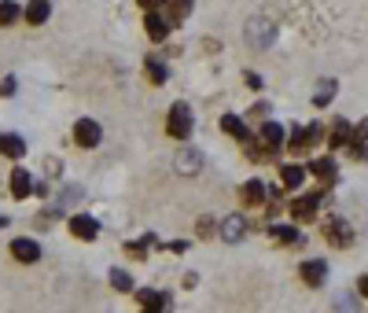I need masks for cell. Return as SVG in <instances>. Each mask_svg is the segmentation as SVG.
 <instances>
[{"mask_svg": "<svg viewBox=\"0 0 368 313\" xmlns=\"http://www.w3.org/2000/svg\"><path fill=\"white\" fill-rule=\"evenodd\" d=\"M192 107L184 100H177L174 107H169V119H166V133L174 137V140H188L192 137Z\"/></svg>", "mask_w": 368, "mask_h": 313, "instance_id": "obj_1", "label": "cell"}, {"mask_svg": "<svg viewBox=\"0 0 368 313\" xmlns=\"http://www.w3.org/2000/svg\"><path fill=\"white\" fill-rule=\"evenodd\" d=\"M74 140H77V148H96L100 140H103V129L96 119H77L74 122Z\"/></svg>", "mask_w": 368, "mask_h": 313, "instance_id": "obj_2", "label": "cell"}, {"mask_svg": "<svg viewBox=\"0 0 368 313\" xmlns=\"http://www.w3.org/2000/svg\"><path fill=\"white\" fill-rule=\"evenodd\" d=\"M11 258L22 266H33V262H41V243L30 240V236H19V240H11Z\"/></svg>", "mask_w": 368, "mask_h": 313, "instance_id": "obj_3", "label": "cell"}, {"mask_svg": "<svg viewBox=\"0 0 368 313\" xmlns=\"http://www.w3.org/2000/svg\"><path fill=\"white\" fill-rule=\"evenodd\" d=\"M273 37H276L273 22H266V19L247 22V45H254V48H269V45H273Z\"/></svg>", "mask_w": 368, "mask_h": 313, "instance_id": "obj_4", "label": "cell"}, {"mask_svg": "<svg viewBox=\"0 0 368 313\" xmlns=\"http://www.w3.org/2000/svg\"><path fill=\"white\" fill-rule=\"evenodd\" d=\"M324 240L332 243V247H350V243H353V229L346 225L343 217H332V221L324 225Z\"/></svg>", "mask_w": 368, "mask_h": 313, "instance_id": "obj_5", "label": "cell"}, {"mask_svg": "<svg viewBox=\"0 0 368 313\" xmlns=\"http://www.w3.org/2000/svg\"><path fill=\"white\" fill-rule=\"evenodd\" d=\"M70 236H77V240H96L100 236V221L96 217H89V214H74L70 217Z\"/></svg>", "mask_w": 368, "mask_h": 313, "instance_id": "obj_6", "label": "cell"}, {"mask_svg": "<svg viewBox=\"0 0 368 313\" xmlns=\"http://www.w3.org/2000/svg\"><path fill=\"white\" fill-rule=\"evenodd\" d=\"M321 199H324L321 192H309V195H302V199H295V203H291V217H295V221H309L313 214H317Z\"/></svg>", "mask_w": 368, "mask_h": 313, "instance_id": "obj_7", "label": "cell"}, {"mask_svg": "<svg viewBox=\"0 0 368 313\" xmlns=\"http://www.w3.org/2000/svg\"><path fill=\"white\" fill-rule=\"evenodd\" d=\"M221 236H225L229 243H240L247 236V217L243 214H229V217H221Z\"/></svg>", "mask_w": 368, "mask_h": 313, "instance_id": "obj_8", "label": "cell"}, {"mask_svg": "<svg viewBox=\"0 0 368 313\" xmlns=\"http://www.w3.org/2000/svg\"><path fill=\"white\" fill-rule=\"evenodd\" d=\"M144 30H148V37L151 41H166L169 37V19L166 15H159V11H148V19H144Z\"/></svg>", "mask_w": 368, "mask_h": 313, "instance_id": "obj_9", "label": "cell"}, {"mask_svg": "<svg viewBox=\"0 0 368 313\" xmlns=\"http://www.w3.org/2000/svg\"><path fill=\"white\" fill-rule=\"evenodd\" d=\"M309 174H313V177H321L324 185H335V177H339L335 159H332V155H321V159H313V162H309Z\"/></svg>", "mask_w": 368, "mask_h": 313, "instance_id": "obj_10", "label": "cell"}, {"mask_svg": "<svg viewBox=\"0 0 368 313\" xmlns=\"http://www.w3.org/2000/svg\"><path fill=\"white\" fill-rule=\"evenodd\" d=\"M302 280H306L309 288H321V284L328 280V266L321 262V258H309V262H302Z\"/></svg>", "mask_w": 368, "mask_h": 313, "instance_id": "obj_11", "label": "cell"}, {"mask_svg": "<svg viewBox=\"0 0 368 313\" xmlns=\"http://www.w3.org/2000/svg\"><path fill=\"white\" fill-rule=\"evenodd\" d=\"M221 129H225L229 137L243 140V144H251V129L243 125V119H240V114H221Z\"/></svg>", "mask_w": 368, "mask_h": 313, "instance_id": "obj_12", "label": "cell"}, {"mask_svg": "<svg viewBox=\"0 0 368 313\" xmlns=\"http://www.w3.org/2000/svg\"><path fill=\"white\" fill-rule=\"evenodd\" d=\"M317 133H321L317 125H309V129H295V137H291V144H287V151H295V155H306V151H309V144H313V140H317Z\"/></svg>", "mask_w": 368, "mask_h": 313, "instance_id": "obj_13", "label": "cell"}, {"mask_svg": "<svg viewBox=\"0 0 368 313\" xmlns=\"http://www.w3.org/2000/svg\"><path fill=\"white\" fill-rule=\"evenodd\" d=\"M177 169H181V174H199V169H203V155L195 148H181L177 151Z\"/></svg>", "mask_w": 368, "mask_h": 313, "instance_id": "obj_14", "label": "cell"}, {"mask_svg": "<svg viewBox=\"0 0 368 313\" xmlns=\"http://www.w3.org/2000/svg\"><path fill=\"white\" fill-rule=\"evenodd\" d=\"M8 192L15 195V199H26V195L33 192V181H30V174H26V169H15V174H11V181H8Z\"/></svg>", "mask_w": 368, "mask_h": 313, "instance_id": "obj_15", "label": "cell"}, {"mask_svg": "<svg viewBox=\"0 0 368 313\" xmlns=\"http://www.w3.org/2000/svg\"><path fill=\"white\" fill-rule=\"evenodd\" d=\"M0 155H8V159H22V155H26V140L15 137V133H0Z\"/></svg>", "mask_w": 368, "mask_h": 313, "instance_id": "obj_16", "label": "cell"}, {"mask_svg": "<svg viewBox=\"0 0 368 313\" xmlns=\"http://www.w3.org/2000/svg\"><path fill=\"white\" fill-rule=\"evenodd\" d=\"M240 199H243V206H261L266 203V188H261V181H247V185L240 188Z\"/></svg>", "mask_w": 368, "mask_h": 313, "instance_id": "obj_17", "label": "cell"}, {"mask_svg": "<svg viewBox=\"0 0 368 313\" xmlns=\"http://www.w3.org/2000/svg\"><path fill=\"white\" fill-rule=\"evenodd\" d=\"M48 15H52V4H48V0H30V8H26V22H30V26H41V22H48Z\"/></svg>", "mask_w": 368, "mask_h": 313, "instance_id": "obj_18", "label": "cell"}, {"mask_svg": "<svg viewBox=\"0 0 368 313\" xmlns=\"http://www.w3.org/2000/svg\"><path fill=\"white\" fill-rule=\"evenodd\" d=\"M137 303H140L144 310H166V306H169V298L159 295L155 288H144V291H137Z\"/></svg>", "mask_w": 368, "mask_h": 313, "instance_id": "obj_19", "label": "cell"}, {"mask_svg": "<svg viewBox=\"0 0 368 313\" xmlns=\"http://www.w3.org/2000/svg\"><path fill=\"white\" fill-rule=\"evenodd\" d=\"M258 137H261V144H266V148H284V125H276V122H266Z\"/></svg>", "mask_w": 368, "mask_h": 313, "instance_id": "obj_20", "label": "cell"}, {"mask_svg": "<svg viewBox=\"0 0 368 313\" xmlns=\"http://www.w3.org/2000/svg\"><path fill=\"white\" fill-rule=\"evenodd\" d=\"M350 140H353L350 122H346V119H339V122L332 125V148H350Z\"/></svg>", "mask_w": 368, "mask_h": 313, "instance_id": "obj_21", "label": "cell"}, {"mask_svg": "<svg viewBox=\"0 0 368 313\" xmlns=\"http://www.w3.org/2000/svg\"><path fill=\"white\" fill-rule=\"evenodd\" d=\"M192 4H195V0H166V19L169 22H181L192 11Z\"/></svg>", "mask_w": 368, "mask_h": 313, "instance_id": "obj_22", "label": "cell"}, {"mask_svg": "<svg viewBox=\"0 0 368 313\" xmlns=\"http://www.w3.org/2000/svg\"><path fill=\"white\" fill-rule=\"evenodd\" d=\"M269 236H273L276 243H284V247H295V243H298V229H291V225H273Z\"/></svg>", "mask_w": 368, "mask_h": 313, "instance_id": "obj_23", "label": "cell"}, {"mask_svg": "<svg viewBox=\"0 0 368 313\" xmlns=\"http://www.w3.org/2000/svg\"><path fill=\"white\" fill-rule=\"evenodd\" d=\"M302 177H306V169H302V166H291V162L280 166V181H284V188H298V185H302Z\"/></svg>", "mask_w": 368, "mask_h": 313, "instance_id": "obj_24", "label": "cell"}, {"mask_svg": "<svg viewBox=\"0 0 368 313\" xmlns=\"http://www.w3.org/2000/svg\"><path fill=\"white\" fill-rule=\"evenodd\" d=\"M144 67H148V77H151L155 85H162L166 77H169V74H166V67H162V63L155 59V56H148V59H144Z\"/></svg>", "mask_w": 368, "mask_h": 313, "instance_id": "obj_25", "label": "cell"}, {"mask_svg": "<svg viewBox=\"0 0 368 313\" xmlns=\"http://www.w3.org/2000/svg\"><path fill=\"white\" fill-rule=\"evenodd\" d=\"M19 19V4L15 0H0V26H11Z\"/></svg>", "mask_w": 368, "mask_h": 313, "instance_id": "obj_26", "label": "cell"}, {"mask_svg": "<svg viewBox=\"0 0 368 313\" xmlns=\"http://www.w3.org/2000/svg\"><path fill=\"white\" fill-rule=\"evenodd\" d=\"M332 96H335V82H332V77H324V82L317 85V96H313V103H317V107H324Z\"/></svg>", "mask_w": 368, "mask_h": 313, "instance_id": "obj_27", "label": "cell"}, {"mask_svg": "<svg viewBox=\"0 0 368 313\" xmlns=\"http://www.w3.org/2000/svg\"><path fill=\"white\" fill-rule=\"evenodd\" d=\"M111 284L118 291H133V277H129L125 269H111Z\"/></svg>", "mask_w": 368, "mask_h": 313, "instance_id": "obj_28", "label": "cell"}, {"mask_svg": "<svg viewBox=\"0 0 368 313\" xmlns=\"http://www.w3.org/2000/svg\"><path fill=\"white\" fill-rule=\"evenodd\" d=\"M15 89H19L15 77H4V82H0V96H15Z\"/></svg>", "mask_w": 368, "mask_h": 313, "instance_id": "obj_29", "label": "cell"}, {"mask_svg": "<svg viewBox=\"0 0 368 313\" xmlns=\"http://www.w3.org/2000/svg\"><path fill=\"white\" fill-rule=\"evenodd\" d=\"M137 4H140V8H148V11H151V8H159V4H166V0H137Z\"/></svg>", "mask_w": 368, "mask_h": 313, "instance_id": "obj_30", "label": "cell"}, {"mask_svg": "<svg viewBox=\"0 0 368 313\" xmlns=\"http://www.w3.org/2000/svg\"><path fill=\"white\" fill-rule=\"evenodd\" d=\"M358 291H361V295L368 298V277H361V280H358Z\"/></svg>", "mask_w": 368, "mask_h": 313, "instance_id": "obj_31", "label": "cell"}, {"mask_svg": "<svg viewBox=\"0 0 368 313\" xmlns=\"http://www.w3.org/2000/svg\"><path fill=\"white\" fill-rule=\"evenodd\" d=\"M4 225H8V217H0V229H4Z\"/></svg>", "mask_w": 368, "mask_h": 313, "instance_id": "obj_32", "label": "cell"}]
</instances>
